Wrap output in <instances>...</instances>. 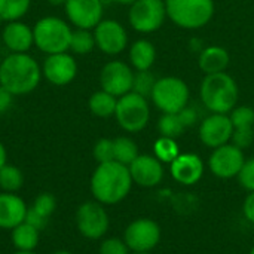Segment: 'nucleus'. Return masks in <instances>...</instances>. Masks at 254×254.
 <instances>
[{"label": "nucleus", "instance_id": "1", "mask_svg": "<svg viewBox=\"0 0 254 254\" xmlns=\"http://www.w3.org/2000/svg\"><path fill=\"white\" fill-rule=\"evenodd\" d=\"M129 168L116 161L98 164L89 182L91 193L103 205H115L124 201L132 188Z\"/></svg>", "mask_w": 254, "mask_h": 254}, {"label": "nucleus", "instance_id": "2", "mask_svg": "<svg viewBox=\"0 0 254 254\" xmlns=\"http://www.w3.org/2000/svg\"><path fill=\"white\" fill-rule=\"evenodd\" d=\"M42 77V67L28 52L9 54L0 63V85L13 95L33 92Z\"/></svg>", "mask_w": 254, "mask_h": 254}, {"label": "nucleus", "instance_id": "3", "mask_svg": "<svg viewBox=\"0 0 254 254\" xmlns=\"http://www.w3.org/2000/svg\"><path fill=\"white\" fill-rule=\"evenodd\" d=\"M238 94L240 91L235 79L226 71L205 74L199 88L201 101L211 113H231L237 107Z\"/></svg>", "mask_w": 254, "mask_h": 254}, {"label": "nucleus", "instance_id": "4", "mask_svg": "<svg viewBox=\"0 0 254 254\" xmlns=\"http://www.w3.org/2000/svg\"><path fill=\"white\" fill-rule=\"evenodd\" d=\"M33 34L34 46L46 55L70 51L73 30L70 22L63 18L54 15L40 18L33 27Z\"/></svg>", "mask_w": 254, "mask_h": 254}, {"label": "nucleus", "instance_id": "5", "mask_svg": "<svg viewBox=\"0 0 254 254\" xmlns=\"http://www.w3.org/2000/svg\"><path fill=\"white\" fill-rule=\"evenodd\" d=\"M167 16L186 30H196L210 22L214 15L213 0H167Z\"/></svg>", "mask_w": 254, "mask_h": 254}, {"label": "nucleus", "instance_id": "6", "mask_svg": "<svg viewBox=\"0 0 254 254\" xmlns=\"http://www.w3.org/2000/svg\"><path fill=\"white\" fill-rule=\"evenodd\" d=\"M189 95V86L183 79L165 76L156 80L150 98L162 113H179L188 106Z\"/></svg>", "mask_w": 254, "mask_h": 254}, {"label": "nucleus", "instance_id": "7", "mask_svg": "<svg viewBox=\"0 0 254 254\" xmlns=\"http://www.w3.org/2000/svg\"><path fill=\"white\" fill-rule=\"evenodd\" d=\"M115 118L119 127L127 132L143 131L150 119V107L147 98L132 91L119 97Z\"/></svg>", "mask_w": 254, "mask_h": 254}, {"label": "nucleus", "instance_id": "8", "mask_svg": "<svg viewBox=\"0 0 254 254\" xmlns=\"http://www.w3.org/2000/svg\"><path fill=\"white\" fill-rule=\"evenodd\" d=\"M110 226L109 214L103 204L98 201H86L77 207L76 228L86 240L103 238Z\"/></svg>", "mask_w": 254, "mask_h": 254}, {"label": "nucleus", "instance_id": "9", "mask_svg": "<svg viewBox=\"0 0 254 254\" xmlns=\"http://www.w3.org/2000/svg\"><path fill=\"white\" fill-rule=\"evenodd\" d=\"M167 18L165 1L162 0H137L129 6L128 21L138 33H153L162 27Z\"/></svg>", "mask_w": 254, "mask_h": 254}, {"label": "nucleus", "instance_id": "10", "mask_svg": "<svg viewBox=\"0 0 254 254\" xmlns=\"http://www.w3.org/2000/svg\"><path fill=\"white\" fill-rule=\"evenodd\" d=\"M159 240L161 228L152 219H137L124 232V241L132 253H150L159 244Z\"/></svg>", "mask_w": 254, "mask_h": 254}, {"label": "nucleus", "instance_id": "11", "mask_svg": "<svg viewBox=\"0 0 254 254\" xmlns=\"http://www.w3.org/2000/svg\"><path fill=\"white\" fill-rule=\"evenodd\" d=\"M134 71L132 68L119 60H112L106 63L100 71L101 89L115 95L116 98L132 91Z\"/></svg>", "mask_w": 254, "mask_h": 254}, {"label": "nucleus", "instance_id": "12", "mask_svg": "<svg viewBox=\"0 0 254 254\" xmlns=\"http://www.w3.org/2000/svg\"><path fill=\"white\" fill-rule=\"evenodd\" d=\"M42 74L51 85L65 86L74 80L77 74V63L68 51L46 55L42 64Z\"/></svg>", "mask_w": 254, "mask_h": 254}, {"label": "nucleus", "instance_id": "13", "mask_svg": "<svg viewBox=\"0 0 254 254\" xmlns=\"http://www.w3.org/2000/svg\"><path fill=\"white\" fill-rule=\"evenodd\" d=\"M246 162L244 153L235 144H223L213 150L208 167L210 171L219 179H232L238 177L243 165Z\"/></svg>", "mask_w": 254, "mask_h": 254}, {"label": "nucleus", "instance_id": "14", "mask_svg": "<svg viewBox=\"0 0 254 254\" xmlns=\"http://www.w3.org/2000/svg\"><path fill=\"white\" fill-rule=\"evenodd\" d=\"M64 12L76 28L94 30L103 19L104 4L101 0H65Z\"/></svg>", "mask_w": 254, "mask_h": 254}, {"label": "nucleus", "instance_id": "15", "mask_svg": "<svg viewBox=\"0 0 254 254\" xmlns=\"http://www.w3.org/2000/svg\"><path fill=\"white\" fill-rule=\"evenodd\" d=\"M97 48L106 55H118L128 45V34L124 25L116 19H101L94 28Z\"/></svg>", "mask_w": 254, "mask_h": 254}, {"label": "nucleus", "instance_id": "16", "mask_svg": "<svg viewBox=\"0 0 254 254\" xmlns=\"http://www.w3.org/2000/svg\"><path fill=\"white\" fill-rule=\"evenodd\" d=\"M232 134L234 125L231 118L223 113H211L199 125V138L207 147L211 149L228 144L232 140Z\"/></svg>", "mask_w": 254, "mask_h": 254}, {"label": "nucleus", "instance_id": "17", "mask_svg": "<svg viewBox=\"0 0 254 254\" xmlns=\"http://www.w3.org/2000/svg\"><path fill=\"white\" fill-rule=\"evenodd\" d=\"M128 168L132 182L141 188H155L164 179V167L156 156L138 155Z\"/></svg>", "mask_w": 254, "mask_h": 254}, {"label": "nucleus", "instance_id": "18", "mask_svg": "<svg viewBox=\"0 0 254 254\" xmlns=\"http://www.w3.org/2000/svg\"><path fill=\"white\" fill-rule=\"evenodd\" d=\"M1 42L10 54H24L34 46L33 27L19 21L6 22L1 30Z\"/></svg>", "mask_w": 254, "mask_h": 254}, {"label": "nucleus", "instance_id": "19", "mask_svg": "<svg viewBox=\"0 0 254 254\" xmlns=\"http://www.w3.org/2000/svg\"><path fill=\"white\" fill-rule=\"evenodd\" d=\"M204 174V162L195 153H180L171 162L173 179L185 186H192L201 180Z\"/></svg>", "mask_w": 254, "mask_h": 254}, {"label": "nucleus", "instance_id": "20", "mask_svg": "<svg viewBox=\"0 0 254 254\" xmlns=\"http://www.w3.org/2000/svg\"><path fill=\"white\" fill-rule=\"evenodd\" d=\"M28 207L25 201L10 192H0V229L12 231L19 223L25 222Z\"/></svg>", "mask_w": 254, "mask_h": 254}, {"label": "nucleus", "instance_id": "21", "mask_svg": "<svg viewBox=\"0 0 254 254\" xmlns=\"http://www.w3.org/2000/svg\"><path fill=\"white\" fill-rule=\"evenodd\" d=\"M231 63V55L223 46L211 45L199 52L198 65L204 74L222 73L228 68Z\"/></svg>", "mask_w": 254, "mask_h": 254}, {"label": "nucleus", "instance_id": "22", "mask_svg": "<svg viewBox=\"0 0 254 254\" xmlns=\"http://www.w3.org/2000/svg\"><path fill=\"white\" fill-rule=\"evenodd\" d=\"M156 60V49L152 42L147 39L135 40L129 48V63L131 67L137 71L150 70Z\"/></svg>", "mask_w": 254, "mask_h": 254}, {"label": "nucleus", "instance_id": "23", "mask_svg": "<svg viewBox=\"0 0 254 254\" xmlns=\"http://www.w3.org/2000/svg\"><path fill=\"white\" fill-rule=\"evenodd\" d=\"M10 240L16 252H34L39 246L40 231L30 223L22 222L10 231Z\"/></svg>", "mask_w": 254, "mask_h": 254}, {"label": "nucleus", "instance_id": "24", "mask_svg": "<svg viewBox=\"0 0 254 254\" xmlns=\"http://www.w3.org/2000/svg\"><path fill=\"white\" fill-rule=\"evenodd\" d=\"M116 106H118V98L103 89L94 92L88 100V107L91 113L97 118L115 116Z\"/></svg>", "mask_w": 254, "mask_h": 254}, {"label": "nucleus", "instance_id": "25", "mask_svg": "<svg viewBox=\"0 0 254 254\" xmlns=\"http://www.w3.org/2000/svg\"><path fill=\"white\" fill-rule=\"evenodd\" d=\"M113 155H115L116 162L129 167L131 162L140 153H138V146L135 144V141L132 138L118 137V138H113Z\"/></svg>", "mask_w": 254, "mask_h": 254}, {"label": "nucleus", "instance_id": "26", "mask_svg": "<svg viewBox=\"0 0 254 254\" xmlns=\"http://www.w3.org/2000/svg\"><path fill=\"white\" fill-rule=\"evenodd\" d=\"M24 185V174L16 165L6 164L0 168V189L1 192L16 193Z\"/></svg>", "mask_w": 254, "mask_h": 254}, {"label": "nucleus", "instance_id": "27", "mask_svg": "<svg viewBox=\"0 0 254 254\" xmlns=\"http://www.w3.org/2000/svg\"><path fill=\"white\" fill-rule=\"evenodd\" d=\"M31 0H0V19L4 22L19 21L27 15Z\"/></svg>", "mask_w": 254, "mask_h": 254}, {"label": "nucleus", "instance_id": "28", "mask_svg": "<svg viewBox=\"0 0 254 254\" xmlns=\"http://www.w3.org/2000/svg\"><path fill=\"white\" fill-rule=\"evenodd\" d=\"M97 48L94 31L85 30V28H76L73 30L71 40H70V51L77 55H86Z\"/></svg>", "mask_w": 254, "mask_h": 254}, {"label": "nucleus", "instance_id": "29", "mask_svg": "<svg viewBox=\"0 0 254 254\" xmlns=\"http://www.w3.org/2000/svg\"><path fill=\"white\" fill-rule=\"evenodd\" d=\"M185 125L179 118V113H164L158 121V131L161 137L177 138L185 132Z\"/></svg>", "mask_w": 254, "mask_h": 254}, {"label": "nucleus", "instance_id": "30", "mask_svg": "<svg viewBox=\"0 0 254 254\" xmlns=\"http://www.w3.org/2000/svg\"><path fill=\"white\" fill-rule=\"evenodd\" d=\"M153 152H155V156L161 162H165V164H171L180 155L179 144L176 143L174 138H168V137H159L155 141Z\"/></svg>", "mask_w": 254, "mask_h": 254}, {"label": "nucleus", "instance_id": "31", "mask_svg": "<svg viewBox=\"0 0 254 254\" xmlns=\"http://www.w3.org/2000/svg\"><path fill=\"white\" fill-rule=\"evenodd\" d=\"M156 77L150 70L144 71H135L134 73V82H132V92L149 98L153 92V88L156 85Z\"/></svg>", "mask_w": 254, "mask_h": 254}, {"label": "nucleus", "instance_id": "32", "mask_svg": "<svg viewBox=\"0 0 254 254\" xmlns=\"http://www.w3.org/2000/svg\"><path fill=\"white\" fill-rule=\"evenodd\" d=\"M234 129H252L254 127V110L250 106H238L231 112Z\"/></svg>", "mask_w": 254, "mask_h": 254}, {"label": "nucleus", "instance_id": "33", "mask_svg": "<svg viewBox=\"0 0 254 254\" xmlns=\"http://www.w3.org/2000/svg\"><path fill=\"white\" fill-rule=\"evenodd\" d=\"M30 208L34 210V211H36L37 214H40L42 217L49 219V217L54 214L55 208H57V199H55V196H54L52 193L43 192V193H40V195L34 199V202H33V205H31Z\"/></svg>", "mask_w": 254, "mask_h": 254}, {"label": "nucleus", "instance_id": "34", "mask_svg": "<svg viewBox=\"0 0 254 254\" xmlns=\"http://www.w3.org/2000/svg\"><path fill=\"white\" fill-rule=\"evenodd\" d=\"M92 155H94V158H95V161L98 164H104V162L115 161V155H113V140H110V138H100L94 144Z\"/></svg>", "mask_w": 254, "mask_h": 254}, {"label": "nucleus", "instance_id": "35", "mask_svg": "<svg viewBox=\"0 0 254 254\" xmlns=\"http://www.w3.org/2000/svg\"><path fill=\"white\" fill-rule=\"evenodd\" d=\"M98 254H129V249L121 238H106L100 244Z\"/></svg>", "mask_w": 254, "mask_h": 254}, {"label": "nucleus", "instance_id": "36", "mask_svg": "<svg viewBox=\"0 0 254 254\" xmlns=\"http://www.w3.org/2000/svg\"><path fill=\"white\" fill-rule=\"evenodd\" d=\"M238 180L244 189H247L249 192H254V158L244 162L238 174Z\"/></svg>", "mask_w": 254, "mask_h": 254}, {"label": "nucleus", "instance_id": "37", "mask_svg": "<svg viewBox=\"0 0 254 254\" xmlns=\"http://www.w3.org/2000/svg\"><path fill=\"white\" fill-rule=\"evenodd\" d=\"M253 128H252V129H234V134H232V144H235V146L240 147L241 150L250 147L252 143H253Z\"/></svg>", "mask_w": 254, "mask_h": 254}, {"label": "nucleus", "instance_id": "38", "mask_svg": "<svg viewBox=\"0 0 254 254\" xmlns=\"http://www.w3.org/2000/svg\"><path fill=\"white\" fill-rule=\"evenodd\" d=\"M179 118H180V121L183 122L185 128H189V127H192V125L196 124V121H198V113H196L195 109L186 106L183 110L179 112Z\"/></svg>", "mask_w": 254, "mask_h": 254}, {"label": "nucleus", "instance_id": "39", "mask_svg": "<svg viewBox=\"0 0 254 254\" xmlns=\"http://www.w3.org/2000/svg\"><path fill=\"white\" fill-rule=\"evenodd\" d=\"M25 222L30 223L31 226H34V228L39 229V231L45 229V226L48 225V219L42 217L40 214H37V213H36L34 210H31L30 207H28V211H27V216H25Z\"/></svg>", "mask_w": 254, "mask_h": 254}, {"label": "nucleus", "instance_id": "40", "mask_svg": "<svg viewBox=\"0 0 254 254\" xmlns=\"http://www.w3.org/2000/svg\"><path fill=\"white\" fill-rule=\"evenodd\" d=\"M13 94L10 91H7L3 85H0V115L6 113L12 104H13Z\"/></svg>", "mask_w": 254, "mask_h": 254}, {"label": "nucleus", "instance_id": "41", "mask_svg": "<svg viewBox=\"0 0 254 254\" xmlns=\"http://www.w3.org/2000/svg\"><path fill=\"white\" fill-rule=\"evenodd\" d=\"M243 211H244L246 219H247L249 222L254 223V192H250V195L246 198Z\"/></svg>", "mask_w": 254, "mask_h": 254}, {"label": "nucleus", "instance_id": "42", "mask_svg": "<svg viewBox=\"0 0 254 254\" xmlns=\"http://www.w3.org/2000/svg\"><path fill=\"white\" fill-rule=\"evenodd\" d=\"M7 164V150L4 147V144L0 141V168L4 167Z\"/></svg>", "mask_w": 254, "mask_h": 254}, {"label": "nucleus", "instance_id": "43", "mask_svg": "<svg viewBox=\"0 0 254 254\" xmlns=\"http://www.w3.org/2000/svg\"><path fill=\"white\" fill-rule=\"evenodd\" d=\"M52 6H64L65 0H48Z\"/></svg>", "mask_w": 254, "mask_h": 254}, {"label": "nucleus", "instance_id": "44", "mask_svg": "<svg viewBox=\"0 0 254 254\" xmlns=\"http://www.w3.org/2000/svg\"><path fill=\"white\" fill-rule=\"evenodd\" d=\"M116 3H119V4H127V6H131L132 3H135L137 0H115Z\"/></svg>", "mask_w": 254, "mask_h": 254}, {"label": "nucleus", "instance_id": "45", "mask_svg": "<svg viewBox=\"0 0 254 254\" xmlns=\"http://www.w3.org/2000/svg\"><path fill=\"white\" fill-rule=\"evenodd\" d=\"M52 254H73L71 252H67V250H60V252H55V253Z\"/></svg>", "mask_w": 254, "mask_h": 254}, {"label": "nucleus", "instance_id": "46", "mask_svg": "<svg viewBox=\"0 0 254 254\" xmlns=\"http://www.w3.org/2000/svg\"><path fill=\"white\" fill-rule=\"evenodd\" d=\"M13 254H37L36 252H15Z\"/></svg>", "mask_w": 254, "mask_h": 254}, {"label": "nucleus", "instance_id": "47", "mask_svg": "<svg viewBox=\"0 0 254 254\" xmlns=\"http://www.w3.org/2000/svg\"><path fill=\"white\" fill-rule=\"evenodd\" d=\"M112 1H115V0H101V3H103L104 6H106V4H110Z\"/></svg>", "mask_w": 254, "mask_h": 254}, {"label": "nucleus", "instance_id": "48", "mask_svg": "<svg viewBox=\"0 0 254 254\" xmlns=\"http://www.w3.org/2000/svg\"><path fill=\"white\" fill-rule=\"evenodd\" d=\"M250 254H254V246L252 247V250H250Z\"/></svg>", "mask_w": 254, "mask_h": 254}, {"label": "nucleus", "instance_id": "49", "mask_svg": "<svg viewBox=\"0 0 254 254\" xmlns=\"http://www.w3.org/2000/svg\"><path fill=\"white\" fill-rule=\"evenodd\" d=\"M132 254H150V253H132Z\"/></svg>", "mask_w": 254, "mask_h": 254}, {"label": "nucleus", "instance_id": "50", "mask_svg": "<svg viewBox=\"0 0 254 254\" xmlns=\"http://www.w3.org/2000/svg\"><path fill=\"white\" fill-rule=\"evenodd\" d=\"M162 1H167V0H162Z\"/></svg>", "mask_w": 254, "mask_h": 254}]
</instances>
